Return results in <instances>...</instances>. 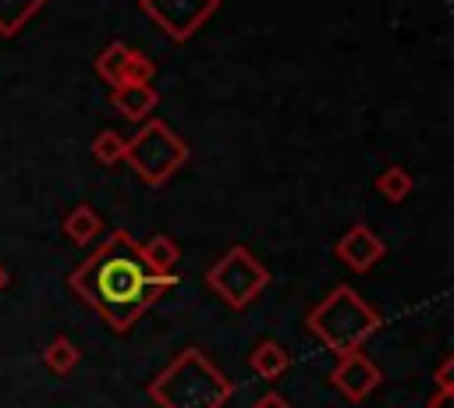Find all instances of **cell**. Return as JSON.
I'll return each instance as SVG.
<instances>
[{
  "label": "cell",
  "instance_id": "obj_16",
  "mask_svg": "<svg viewBox=\"0 0 454 408\" xmlns=\"http://www.w3.org/2000/svg\"><path fill=\"white\" fill-rule=\"evenodd\" d=\"M128 53H131V46H128V43H110V46L96 57V75H99L103 82H110V89L121 82V67H124Z\"/></svg>",
  "mask_w": 454,
  "mask_h": 408
},
{
  "label": "cell",
  "instance_id": "obj_5",
  "mask_svg": "<svg viewBox=\"0 0 454 408\" xmlns=\"http://www.w3.org/2000/svg\"><path fill=\"white\" fill-rule=\"evenodd\" d=\"M206 284L220 302H227V309H245L270 287V270L245 245H234L209 266Z\"/></svg>",
  "mask_w": 454,
  "mask_h": 408
},
{
  "label": "cell",
  "instance_id": "obj_21",
  "mask_svg": "<svg viewBox=\"0 0 454 408\" xmlns=\"http://www.w3.org/2000/svg\"><path fill=\"white\" fill-rule=\"evenodd\" d=\"M450 373H454V358L447 355V358L440 362V369H436V387H450V390H454V380H450Z\"/></svg>",
  "mask_w": 454,
  "mask_h": 408
},
{
  "label": "cell",
  "instance_id": "obj_12",
  "mask_svg": "<svg viewBox=\"0 0 454 408\" xmlns=\"http://www.w3.org/2000/svg\"><path fill=\"white\" fill-rule=\"evenodd\" d=\"M142 255H145V263H149L156 273H163V277H174V266L181 263V248H177V241H174L170 234H153V238L142 245Z\"/></svg>",
  "mask_w": 454,
  "mask_h": 408
},
{
  "label": "cell",
  "instance_id": "obj_1",
  "mask_svg": "<svg viewBox=\"0 0 454 408\" xmlns=\"http://www.w3.org/2000/svg\"><path fill=\"white\" fill-rule=\"evenodd\" d=\"M67 284L114 333H128L142 312L174 287V277L156 273L145 263L142 245L124 227H117L85 255V263L71 270Z\"/></svg>",
  "mask_w": 454,
  "mask_h": 408
},
{
  "label": "cell",
  "instance_id": "obj_13",
  "mask_svg": "<svg viewBox=\"0 0 454 408\" xmlns=\"http://www.w3.org/2000/svg\"><path fill=\"white\" fill-rule=\"evenodd\" d=\"M46 0H0V35H18Z\"/></svg>",
  "mask_w": 454,
  "mask_h": 408
},
{
  "label": "cell",
  "instance_id": "obj_9",
  "mask_svg": "<svg viewBox=\"0 0 454 408\" xmlns=\"http://www.w3.org/2000/svg\"><path fill=\"white\" fill-rule=\"evenodd\" d=\"M110 103L117 114H124L128 121H149V114L160 103V92L153 85H114Z\"/></svg>",
  "mask_w": 454,
  "mask_h": 408
},
{
  "label": "cell",
  "instance_id": "obj_19",
  "mask_svg": "<svg viewBox=\"0 0 454 408\" xmlns=\"http://www.w3.org/2000/svg\"><path fill=\"white\" fill-rule=\"evenodd\" d=\"M426 408H454V390H450V387H436V390L426 397Z\"/></svg>",
  "mask_w": 454,
  "mask_h": 408
},
{
  "label": "cell",
  "instance_id": "obj_2",
  "mask_svg": "<svg viewBox=\"0 0 454 408\" xmlns=\"http://www.w3.org/2000/svg\"><path fill=\"white\" fill-rule=\"evenodd\" d=\"M231 394L234 383L199 348H184L149 383V401L156 408H223Z\"/></svg>",
  "mask_w": 454,
  "mask_h": 408
},
{
  "label": "cell",
  "instance_id": "obj_3",
  "mask_svg": "<svg viewBox=\"0 0 454 408\" xmlns=\"http://www.w3.org/2000/svg\"><path fill=\"white\" fill-rule=\"evenodd\" d=\"M383 326V316L351 287L340 284L333 287L312 312H309V330L330 348L333 355H344L351 348H362L376 330Z\"/></svg>",
  "mask_w": 454,
  "mask_h": 408
},
{
  "label": "cell",
  "instance_id": "obj_17",
  "mask_svg": "<svg viewBox=\"0 0 454 408\" xmlns=\"http://www.w3.org/2000/svg\"><path fill=\"white\" fill-rule=\"evenodd\" d=\"M153 75H156V64L142 50H131L124 67H121V82L117 85H153Z\"/></svg>",
  "mask_w": 454,
  "mask_h": 408
},
{
  "label": "cell",
  "instance_id": "obj_15",
  "mask_svg": "<svg viewBox=\"0 0 454 408\" xmlns=\"http://www.w3.org/2000/svg\"><path fill=\"white\" fill-rule=\"evenodd\" d=\"M411 174L404 170V167H397V163H390L380 177H376V188H380V195L387 199V202H401V199H408L411 195Z\"/></svg>",
  "mask_w": 454,
  "mask_h": 408
},
{
  "label": "cell",
  "instance_id": "obj_4",
  "mask_svg": "<svg viewBox=\"0 0 454 408\" xmlns=\"http://www.w3.org/2000/svg\"><path fill=\"white\" fill-rule=\"evenodd\" d=\"M124 160L145 184H163L170 181L184 163H188V145L170 124L163 121H142L138 135L124 142Z\"/></svg>",
  "mask_w": 454,
  "mask_h": 408
},
{
  "label": "cell",
  "instance_id": "obj_18",
  "mask_svg": "<svg viewBox=\"0 0 454 408\" xmlns=\"http://www.w3.org/2000/svg\"><path fill=\"white\" fill-rule=\"evenodd\" d=\"M124 135L121 131H114V128H106V131H99L96 138H92V153H96V160L99 163H117V160H124Z\"/></svg>",
  "mask_w": 454,
  "mask_h": 408
},
{
  "label": "cell",
  "instance_id": "obj_8",
  "mask_svg": "<svg viewBox=\"0 0 454 408\" xmlns=\"http://www.w3.org/2000/svg\"><path fill=\"white\" fill-rule=\"evenodd\" d=\"M337 259L344 263V266H351L355 273H365V270H372L383 255H387V245H383V238L369 227V224H351L344 234H340V241H337Z\"/></svg>",
  "mask_w": 454,
  "mask_h": 408
},
{
  "label": "cell",
  "instance_id": "obj_22",
  "mask_svg": "<svg viewBox=\"0 0 454 408\" xmlns=\"http://www.w3.org/2000/svg\"><path fill=\"white\" fill-rule=\"evenodd\" d=\"M7 287V270H4V263H0V291Z\"/></svg>",
  "mask_w": 454,
  "mask_h": 408
},
{
  "label": "cell",
  "instance_id": "obj_20",
  "mask_svg": "<svg viewBox=\"0 0 454 408\" xmlns=\"http://www.w3.org/2000/svg\"><path fill=\"white\" fill-rule=\"evenodd\" d=\"M252 408H294V404H291V401H287L284 394H277V390H270V394H262V397H259V401H255Z\"/></svg>",
  "mask_w": 454,
  "mask_h": 408
},
{
  "label": "cell",
  "instance_id": "obj_11",
  "mask_svg": "<svg viewBox=\"0 0 454 408\" xmlns=\"http://www.w3.org/2000/svg\"><path fill=\"white\" fill-rule=\"evenodd\" d=\"M99 231H103V220H99V213L92 209V206H74L67 216H64V234L74 241V245H92L96 238H99Z\"/></svg>",
  "mask_w": 454,
  "mask_h": 408
},
{
  "label": "cell",
  "instance_id": "obj_14",
  "mask_svg": "<svg viewBox=\"0 0 454 408\" xmlns=\"http://www.w3.org/2000/svg\"><path fill=\"white\" fill-rule=\"evenodd\" d=\"M78 358H82L78 344H74L71 337H64V333H57V337L43 348V365H46L50 373H57V376H67V373L78 365Z\"/></svg>",
  "mask_w": 454,
  "mask_h": 408
},
{
  "label": "cell",
  "instance_id": "obj_10",
  "mask_svg": "<svg viewBox=\"0 0 454 408\" xmlns=\"http://www.w3.org/2000/svg\"><path fill=\"white\" fill-rule=\"evenodd\" d=\"M248 365L255 369V376H262V380H277V376H284V369L291 365V355H287V348H284L280 341L266 337V341H259V344L252 348Z\"/></svg>",
  "mask_w": 454,
  "mask_h": 408
},
{
  "label": "cell",
  "instance_id": "obj_7",
  "mask_svg": "<svg viewBox=\"0 0 454 408\" xmlns=\"http://www.w3.org/2000/svg\"><path fill=\"white\" fill-rule=\"evenodd\" d=\"M330 383H333L337 394H344L351 404H358V401H365L383 383V373H380V365L362 348H351V351L337 355V365L330 373Z\"/></svg>",
  "mask_w": 454,
  "mask_h": 408
},
{
  "label": "cell",
  "instance_id": "obj_6",
  "mask_svg": "<svg viewBox=\"0 0 454 408\" xmlns=\"http://www.w3.org/2000/svg\"><path fill=\"white\" fill-rule=\"evenodd\" d=\"M220 0H142V11L174 39L184 43L192 39L213 14H216Z\"/></svg>",
  "mask_w": 454,
  "mask_h": 408
}]
</instances>
